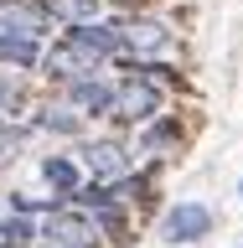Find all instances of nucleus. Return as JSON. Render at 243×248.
Wrapping results in <instances>:
<instances>
[{"mask_svg":"<svg viewBox=\"0 0 243 248\" xmlns=\"http://www.w3.org/2000/svg\"><path fill=\"white\" fill-rule=\"evenodd\" d=\"M0 62H5V67H36V62H42V42L5 36V31H0Z\"/></svg>","mask_w":243,"mask_h":248,"instance_id":"9b49d317","label":"nucleus"},{"mask_svg":"<svg viewBox=\"0 0 243 248\" xmlns=\"http://www.w3.org/2000/svg\"><path fill=\"white\" fill-rule=\"evenodd\" d=\"M36 124L52 129V135H78L83 129V114L73 104H47V108H36Z\"/></svg>","mask_w":243,"mask_h":248,"instance_id":"f8f14e48","label":"nucleus"},{"mask_svg":"<svg viewBox=\"0 0 243 248\" xmlns=\"http://www.w3.org/2000/svg\"><path fill=\"white\" fill-rule=\"evenodd\" d=\"M78 155H83V170H88L98 186H114V181L130 176V150H124L119 140H88Z\"/></svg>","mask_w":243,"mask_h":248,"instance_id":"7ed1b4c3","label":"nucleus"},{"mask_svg":"<svg viewBox=\"0 0 243 248\" xmlns=\"http://www.w3.org/2000/svg\"><path fill=\"white\" fill-rule=\"evenodd\" d=\"M21 145H26V129H16V124H0V160H11Z\"/></svg>","mask_w":243,"mask_h":248,"instance_id":"dca6fc26","label":"nucleus"},{"mask_svg":"<svg viewBox=\"0 0 243 248\" xmlns=\"http://www.w3.org/2000/svg\"><path fill=\"white\" fill-rule=\"evenodd\" d=\"M98 62H104V52H93L78 31H67L52 52H42V67L52 78H62V83H78V78H93L98 73Z\"/></svg>","mask_w":243,"mask_h":248,"instance_id":"f257e3e1","label":"nucleus"},{"mask_svg":"<svg viewBox=\"0 0 243 248\" xmlns=\"http://www.w3.org/2000/svg\"><path fill=\"white\" fill-rule=\"evenodd\" d=\"M67 104L78 114H109L114 108V88L98 83V78H78V83H67Z\"/></svg>","mask_w":243,"mask_h":248,"instance_id":"6e6552de","label":"nucleus"},{"mask_svg":"<svg viewBox=\"0 0 243 248\" xmlns=\"http://www.w3.org/2000/svg\"><path fill=\"white\" fill-rule=\"evenodd\" d=\"M31 238H42V228L36 222H26V217H0V243H16V248H31Z\"/></svg>","mask_w":243,"mask_h":248,"instance_id":"ddd939ff","label":"nucleus"},{"mask_svg":"<svg viewBox=\"0 0 243 248\" xmlns=\"http://www.w3.org/2000/svg\"><path fill=\"white\" fill-rule=\"evenodd\" d=\"M42 176H47V186L57 191V202H73V191L83 186V170H78L67 155H47V160H42Z\"/></svg>","mask_w":243,"mask_h":248,"instance_id":"1a4fd4ad","label":"nucleus"},{"mask_svg":"<svg viewBox=\"0 0 243 248\" xmlns=\"http://www.w3.org/2000/svg\"><path fill=\"white\" fill-rule=\"evenodd\" d=\"M238 202H243V181H238Z\"/></svg>","mask_w":243,"mask_h":248,"instance_id":"a211bd4d","label":"nucleus"},{"mask_svg":"<svg viewBox=\"0 0 243 248\" xmlns=\"http://www.w3.org/2000/svg\"><path fill=\"white\" fill-rule=\"evenodd\" d=\"M212 232V212L202 202H176L166 217H161V238L166 243H202Z\"/></svg>","mask_w":243,"mask_h":248,"instance_id":"20e7f679","label":"nucleus"},{"mask_svg":"<svg viewBox=\"0 0 243 248\" xmlns=\"http://www.w3.org/2000/svg\"><path fill=\"white\" fill-rule=\"evenodd\" d=\"M171 46V26L161 21H119V52H135V57H155V52H166Z\"/></svg>","mask_w":243,"mask_h":248,"instance_id":"423d86ee","label":"nucleus"},{"mask_svg":"<svg viewBox=\"0 0 243 248\" xmlns=\"http://www.w3.org/2000/svg\"><path fill=\"white\" fill-rule=\"evenodd\" d=\"M0 248H16V243H0Z\"/></svg>","mask_w":243,"mask_h":248,"instance_id":"6ab92c4d","label":"nucleus"},{"mask_svg":"<svg viewBox=\"0 0 243 248\" xmlns=\"http://www.w3.org/2000/svg\"><path fill=\"white\" fill-rule=\"evenodd\" d=\"M42 248H73V243H52V238H42Z\"/></svg>","mask_w":243,"mask_h":248,"instance_id":"f3484780","label":"nucleus"},{"mask_svg":"<svg viewBox=\"0 0 243 248\" xmlns=\"http://www.w3.org/2000/svg\"><path fill=\"white\" fill-rule=\"evenodd\" d=\"M42 238H52V243H73V248H93L98 228H93V217H88V212L57 207V212H47V222H42Z\"/></svg>","mask_w":243,"mask_h":248,"instance_id":"39448f33","label":"nucleus"},{"mask_svg":"<svg viewBox=\"0 0 243 248\" xmlns=\"http://www.w3.org/2000/svg\"><path fill=\"white\" fill-rule=\"evenodd\" d=\"M16 108H21V88H16L11 78H0V124H11Z\"/></svg>","mask_w":243,"mask_h":248,"instance_id":"2eb2a0df","label":"nucleus"},{"mask_svg":"<svg viewBox=\"0 0 243 248\" xmlns=\"http://www.w3.org/2000/svg\"><path fill=\"white\" fill-rule=\"evenodd\" d=\"M0 31L36 42V36L47 31V16H42V5H31V0H0Z\"/></svg>","mask_w":243,"mask_h":248,"instance_id":"0eeeda50","label":"nucleus"},{"mask_svg":"<svg viewBox=\"0 0 243 248\" xmlns=\"http://www.w3.org/2000/svg\"><path fill=\"white\" fill-rule=\"evenodd\" d=\"M140 145H145V150H171V145H176V124L171 119H161V124H150V129H145V140H140Z\"/></svg>","mask_w":243,"mask_h":248,"instance_id":"4468645a","label":"nucleus"},{"mask_svg":"<svg viewBox=\"0 0 243 248\" xmlns=\"http://www.w3.org/2000/svg\"><path fill=\"white\" fill-rule=\"evenodd\" d=\"M42 5L47 21H62V26L73 31V26H88L93 16H98V0H36Z\"/></svg>","mask_w":243,"mask_h":248,"instance_id":"9d476101","label":"nucleus"},{"mask_svg":"<svg viewBox=\"0 0 243 248\" xmlns=\"http://www.w3.org/2000/svg\"><path fill=\"white\" fill-rule=\"evenodd\" d=\"M109 114H119L130 124H150L161 114V88H155L150 78H124L119 88H114V108Z\"/></svg>","mask_w":243,"mask_h":248,"instance_id":"f03ea898","label":"nucleus"}]
</instances>
